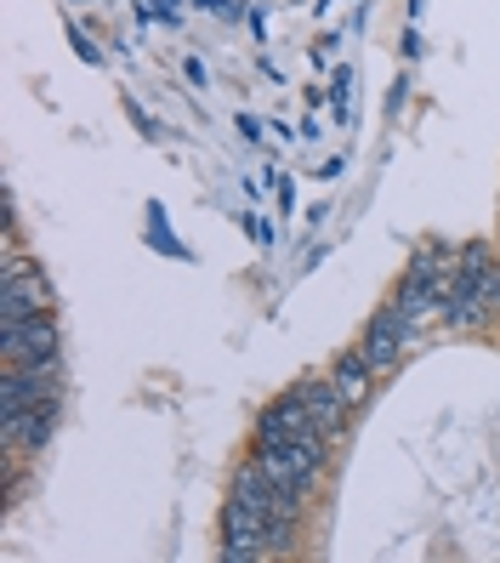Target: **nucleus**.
Listing matches in <instances>:
<instances>
[{"label":"nucleus","instance_id":"1","mask_svg":"<svg viewBox=\"0 0 500 563\" xmlns=\"http://www.w3.org/2000/svg\"><path fill=\"white\" fill-rule=\"evenodd\" d=\"M35 313H52V290H46V274L35 262L12 256L7 274H0V330H18Z\"/></svg>","mask_w":500,"mask_h":563},{"label":"nucleus","instance_id":"2","mask_svg":"<svg viewBox=\"0 0 500 563\" xmlns=\"http://www.w3.org/2000/svg\"><path fill=\"white\" fill-rule=\"evenodd\" d=\"M57 353H63V336H57L52 313H35L18 330H0V358H7V371H57Z\"/></svg>","mask_w":500,"mask_h":563},{"label":"nucleus","instance_id":"3","mask_svg":"<svg viewBox=\"0 0 500 563\" xmlns=\"http://www.w3.org/2000/svg\"><path fill=\"white\" fill-rule=\"evenodd\" d=\"M268 552V512H256L245 501H233L227 495V507H222V558L227 563H251Z\"/></svg>","mask_w":500,"mask_h":563},{"label":"nucleus","instance_id":"4","mask_svg":"<svg viewBox=\"0 0 500 563\" xmlns=\"http://www.w3.org/2000/svg\"><path fill=\"white\" fill-rule=\"evenodd\" d=\"M319 427H313V416H308V405H302V393H285V399H274L268 405V416H262V427H256V450H279V444H296V439H313Z\"/></svg>","mask_w":500,"mask_h":563},{"label":"nucleus","instance_id":"5","mask_svg":"<svg viewBox=\"0 0 500 563\" xmlns=\"http://www.w3.org/2000/svg\"><path fill=\"white\" fill-rule=\"evenodd\" d=\"M52 427H57V393H46V399L35 410H23V416H0V439H7L12 455H41Z\"/></svg>","mask_w":500,"mask_h":563},{"label":"nucleus","instance_id":"6","mask_svg":"<svg viewBox=\"0 0 500 563\" xmlns=\"http://www.w3.org/2000/svg\"><path fill=\"white\" fill-rule=\"evenodd\" d=\"M404 336H410V319L398 313V302L392 308H376L370 313V330H364V358H370V371H392L398 358H404Z\"/></svg>","mask_w":500,"mask_h":563},{"label":"nucleus","instance_id":"7","mask_svg":"<svg viewBox=\"0 0 500 563\" xmlns=\"http://www.w3.org/2000/svg\"><path fill=\"white\" fill-rule=\"evenodd\" d=\"M296 393H302V405H308V416H313V427H319L324 439H336L342 427H347L353 405L336 393V382H296Z\"/></svg>","mask_w":500,"mask_h":563},{"label":"nucleus","instance_id":"8","mask_svg":"<svg viewBox=\"0 0 500 563\" xmlns=\"http://www.w3.org/2000/svg\"><path fill=\"white\" fill-rule=\"evenodd\" d=\"M330 382H336V393H342L347 405H364V399H370V358H364V353L336 358V371H330Z\"/></svg>","mask_w":500,"mask_h":563},{"label":"nucleus","instance_id":"9","mask_svg":"<svg viewBox=\"0 0 500 563\" xmlns=\"http://www.w3.org/2000/svg\"><path fill=\"white\" fill-rule=\"evenodd\" d=\"M148 12L165 18V23H177V18H182V0H148Z\"/></svg>","mask_w":500,"mask_h":563},{"label":"nucleus","instance_id":"10","mask_svg":"<svg viewBox=\"0 0 500 563\" xmlns=\"http://www.w3.org/2000/svg\"><path fill=\"white\" fill-rule=\"evenodd\" d=\"M69 41H75V52H80L86 63H103V52H97V46H91V41L80 35V29H69Z\"/></svg>","mask_w":500,"mask_h":563},{"label":"nucleus","instance_id":"11","mask_svg":"<svg viewBox=\"0 0 500 563\" xmlns=\"http://www.w3.org/2000/svg\"><path fill=\"white\" fill-rule=\"evenodd\" d=\"M404 97H410V80L398 75V86H392V97H387V114H398V109H404Z\"/></svg>","mask_w":500,"mask_h":563},{"label":"nucleus","instance_id":"12","mask_svg":"<svg viewBox=\"0 0 500 563\" xmlns=\"http://www.w3.org/2000/svg\"><path fill=\"white\" fill-rule=\"evenodd\" d=\"M182 75H188L193 86H205V63H199V57H188V63H182Z\"/></svg>","mask_w":500,"mask_h":563},{"label":"nucleus","instance_id":"13","mask_svg":"<svg viewBox=\"0 0 500 563\" xmlns=\"http://www.w3.org/2000/svg\"><path fill=\"white\" fill-rule=\"evenodd\" d=\"M240 131H245L251 143H262V125H256V114H240Z\"/></svg>","mask_w":500,"mask_h":563}]
</instances>
